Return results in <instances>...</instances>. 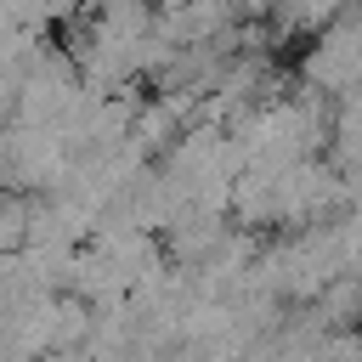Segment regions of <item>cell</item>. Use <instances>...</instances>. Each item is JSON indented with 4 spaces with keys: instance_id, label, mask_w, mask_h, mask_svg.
Instances as JSON below:
<instances>
[{
    "instance_id": "6da1fadb",
    "label": "cell",
    "mask_w": 362,
    "mask_h": 362,
    "mask_svg": "<svg viewBox=\"0 0 362 362\" xmlns=\"http://www.w3.org/2000/svg\"><path fill=\"white\" fill-rule=\"evenodd\" d=\"M28 215H34V204H28L23 192H0V260H6V255H23V243H28Z\"/></svg>"
},
{
    "instance_id": "7a4b0ae2",
    "label": "cell",
    "mask_w": 362,
    "mask_h": 362,
    "mask_svg": "<svg viewBox=\"0 0 362 362\" xmlns=\"http://www.w3.org/2000/svg\"><path fill=\"white\" fill-rule=\"evenodd\" d=\"M40 362H90V356H85V351H45Z\"/></svg>"
}]
</instances>
